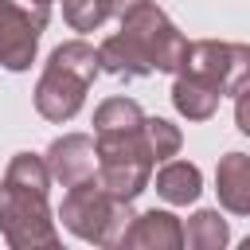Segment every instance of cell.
<instances>
[{"instance_id":"obj_1","label":"cell","mask_w":250,"mask_h":250,"mask_svg":"<svg viewBox=\"0 0 250 250\" xmlns=\"http://www.w3.org/2000/svg\"><path fill=\"white\" fill-rule=\"evenodd\" d=\"M51 172L47 160L35 152H16L8 160L4 184H0V234L16 250H55L59 230L47 207Z\"/></svg>"},{"instance_id":"obj_2","label":"cell","mask_w":250,"mask_h":250,"mask_svg":"<svg viewBox=\"0 0 250 250\" xmlns=\"http://www.w3.org/2000/svg\"><path fill=\"white\" fill-rule=\"evenodd\" d=\"M98 51L82 39H70V43H59L39 74V86H35V109L47 117V121H70L82 102H86V90L90 82L98 78Z\"/></svg>"},{"instance_id":"obj_3","label":"cell","mask_w":250,"mask_h":250,"mask_svg":"<svg viewBox=\"0 0 250 250\" xmlns=\"http://www.w3.org/2000/svg\"><path fill=\"white\" fill-rule=\"evenodd\" d=\"M59 219L70 234H78L82 242H98V246H121L129 223H133V211L125 199H113L98 176L94 180H82L74 188H66L62 195V207H59Z\"/></svg>"},{"instance_id":"obj_4","label":"cell","mask_w":250,"mask_h":250,"mask_svg":"<svg viewBox=\"0 0 250 250\" xmlns=\"http://www.w3.org/2000/svg\"><path fill=\"white\" fill-rule=\"evenodd\" d=\"M152 152L141 137V129L133 133H113V137H98V184L113 195L133 203L152 176Z\"/></svg>"},{"instance_id":"obj_5","label":"cell","mask_w":250,"mask_h":250,"mask_svg":"<svg viewBox=\"0 0 250 250\" xmlns=\"http://www.w3.org/2000/svg\"><path fill=\"white\" fill-rule=\"evenodd\" d=\"M121 31L137 43V51L148 59L152 70H164V74H176L184 66V55H188V39L176 31V23L156 8V4H137L133 12L121 16Z\"/></svg>"},{"instance_id":"obj_6","label":"cell","mask_w":250,"mask_h":250,"mask_svg":"<svg viewBox=\"0 0 250 250\" xmlns=\"http://www.w3.org/2000/svg\"><path fill=\"white\" fill-rule=\"evenodd\" d=\"M51 20V0H0V66L27 70L39 35Z\"/></svg>"},{"instance_id":"obj_7","label":"cell","mask_w":250,"mask_h":250,"mask_svg":"<svg viewBox=\"0 0 250 250\" xmlns=\"http://www.w3.org/2000/svg\"><path fill=\"white\" fill-rule=\"evenodd\" d=\"M180 70L203 78L219 94H238V90L250 86V47L246 43L199 39V43H188V55H184Z\"/></svg>"},{"instance_id":"obj_8","label":"cell","mask_w":250,"mask_h":250,"mask_svg":"<svg viewBox=\"0 0 250 250\" xmlns=\"http://www.w3.org/2000/svg\"><path fill=\"white\" fill-rule=\"evenodd\" d=\"M43 160H47V172H51L55 184L74 188V184L98 176V141L86 137V133H66L59 141H51Z\"/></svg>"},{"instance_id":"obj_9","label":"cell","mask_w":250,"mask_h":250,"mask_svg":"<svg viewBox=\"0 0 250 250\" xmlns=\"http://www.w3.org/2000/svg\"><path fill=\"white\" fill-rule=\"evenodd\" d=\"M121 246H133V250H176L184 246V227L172 211H145V215H133Z\"/></svg>"},{"instance_id":"obj_10","label":"cell","mask_w":250,"mask_h":250,"mask_svg":"<svg viewBox=\"0 0 250 250\" xmlns=\"http://www.w3.org/2000/svg\"><path fill=\"white\" fill-rule=\"evenodd\" d=\"M215 191H219V203H223L230 215H250V156H246V152H227V156H219Z\"/></svg>"},{"instance_id":"obj_11","label":"cell","mask_w":250,"mask_h":250,"mask_svg":"<svg viewBox=\"0 0 250 250\" xmlns=\"http://www.w3.org/2000/svg\"><path fill=\"white\" fill-rule=\"evenodd\" d=\"M199 191H203V176H199L195 164H188V160H164L160 164V172H156V195L164 203L188 207V203L199 199Z\"/></svg>"},{"instance_id":"obj_12","label":"cell","mask_w":250,"mask_h":250,"mask_svg":"<svg viewBox=\"0 0 250 250\" xmlns=\"http://www.w3.org/2000/svg\"><path fill=\"white\" fill-rule=\"evenodd\" d=\"M219 98H223V94H219L215 86H207L203 78L176 70V82H172V105H176L188 121H207V117L219 109Z\"/></svg>"},{"instance_id":"obj_13","label":"cell","mask_w":250,"mask_h":250,"mask_svg":"<svg viewBox=\"0 0 250 250\" xmlns=\"http://www.w3.org/2000/svg\"><path fill=\"white\" fill-rule=\"evenodd\" d=\"M98 66L109 70V74H117V78H145V74H152L148 59L137 51V43H133L125 31L109 35V39L98 47Z\"/></svg>"},{"instance_id":"obj_14","label":"cell","mask_w":250,"mask_h":250,"mask_svg":"<svg viewBox=\"0 0 250 250\" xmlns=\"http://www.w3.org/2000/svg\"><path fill=\"white\" fill-rule=\"evenodd\" d=\"M145 121V109L133 102V98H109L98 105L94 113V137H113V133H133L141 129Z\"/></svg>"},{"instance_id":"obj_15","label":"cell","mask_w":250,"mask_h":250,"mask_svg":"<svg viewBox=\"0 0 250 250\" xmlns=\"http://www.w3.org/2000/svg\"><path fill=\"white\" fill-rule=\"evenodd\" d=\"M184 242L191 250H223L230 242V227L219 211H195L184 227Z\"/></svg>"},{"instance_id":"obj_16","label":"cell","mask_w":250,"mask_h":250,"mask_svg":"<svg viewBox=\"0 0 250 250\" xmlns=\"http://www.w3.org/2000/svg\"><path fill=\"white\" fill-rule=\"evenodd\" d=\"M141 137H145V145H148V152H152L156 164L172 160V156L180 152V145H184L180 129H176L172 121H164V117H145V121H141Z\"/></svg>"},{"instance_id":"obj_17","label":"cell","mask_w":250,"mask_h":250,"mask_svg":"<svg viewBox=\"0 0 250 250\" xmlns=\"http://www.w3.org/2000/svg\"><path fill=\"white\" fill-rule=\"evenodd\" d=\"M62 16H66V23L74 31H98L109 20L102 0H62Z\"/></svg>"},{"instance_id":"obj_18","label":"cell","mask_w":250,"mask_h":250,"mask_svg":"<svg viewBox=\"0 0 250 250\" xmlns=\"http://www.w3.org/2000/svg\"><path fill=\"white\" fill-rule=\"evenodd\" d=\"M234 121H238V129L250 137V86L234 94Z\"/></svg>"},{"instance_id":"obj_19","label":"cell","mask_w":250,"mask_h":250,"mask_svg":"<svg viewBox=\"0 0 250 250\" xmlns=\"http://www.w3.org/2000/svg\"><path fill=\"white\" fill-rule=\"evenodd\" d=\"M102 4H105V12H109V16H117V20H121L125 12H133V8H137V4H145V0H102Z\"/></svg>"}]
</instances>
